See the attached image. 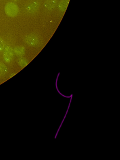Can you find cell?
<instances>
[{"label":"cell","mask_w":120,"mask_h":160,"mask_svg":"<svg viewBox=\"0 0 120 160\" xmlns=\"http://www.w3.org/2000/svg\"><path fill=\"white\" fill-rule=\"evenodd\" d=\"M5 12L9 17H14L18 14L19 9L18 6L13 2H9L6 4L4 8Z\"/></svg>","instance_id":"6da1fadb"},{"label":"cell","mask_w":120,"mask_h":160,"mask_svg":"<svg viewBox=\"0 0 120 160\" xmlns=\"http://www.w3.org/2000/svg\"><path fill=\"white\" fill-rule=\"evenodd\" d=\"M24 42L30 46H36L39 42V39L37 36L33 34H29L23 38Z\"/></svg>","instance_id":"7a4b0ae2"},{"label":"cell","mask_w":120,"mask_h":160,"mask_svg":"<svg viewBox=\"0 0 120 160\" xmlns=\"http://www.w3.org/2000/svg\"><path fill=\"white\" fill-rule=\"evenodd\" d=\"M39 6V3L38 1L33 0L26 4L24 8V10L27 13H34L37 11Z\"/></svg>","instance_id":"3957f363"},{"label":"cell","mask_w":120,"mask_h":160,"mask_svg":"<svg viewBox=\"0 0 120 160\" xmlns=\"http://www.w3.org/2000/svg\"><path fill=\"white\" fill-rule=\"evenodd\" d=\"M3 58L6 62H9L12 60L14 56V51L9 46L6 45L2 53Z\"/></svg>","instance_id":"277c9868"},{"label":"cell","mask_w":120,"mask_h":160,"mask_svg":"<svg viewBox=\"0 0 120 160\" xmlns=\"http://www.w3.org/2000/svg\"><path fill=\"white\" fill-rule=\"evenodd\" d=\"M56 0H47L45 3L46 9L48 10H52L56 6Z\"/></svg>","instance_id":"5b68a950"},{"label":"cell","mask_w":120,"mask_h":160,"mask_svg":"<svg viewBox=\"0 0 120 160\" xmlns=\"http://www.w3.org/2000/svg\"><path fill=\"white\" fill-rule=\"evenodd\" d=\"M69 0H62L58 4V9L61 12H65L68 6Z\"/></svg>","instance_id":"8992f818"},{"label":"cell","mask_w":120,"mask_h":160,"mask_svg":"<svg viewBox=\"0 0 120 160\" xmlns=\"http://www.w3.org/2000/svg\"><path fill=\"white\" fill-rule=\"evenodd\" d=\"M13 51H14V53L16 55L18 56H21L24 55L25 50L23 47L18 46H17L14 48Z\"/></svg>","instance_id":"52a82bcc"},{"label":"cell","mask_w":120,"mask_h":160,"mask_svg":"<svg viewBox=\"0 0 120 160\" xmlns=\"http://www.w3.org/2000/svg\"><path fill=\"white\" fill-rule=\"evenodd\" d=\"M7 72V68L4 63L0 62V78L3 76L4 74Z\"/></svg>","instance_id":"ba28073f"},{"label":"cell","mask_w":120,"mask_h":160,"mask_svg":"<svg viewBox=\"0 0 120 160\" xmlns=\"http://www.w3.org/2000/svg\"><path fill=\"white\" fill-rule=\"evenodd\" d=\"M6 44L4 40L0 37V53H2L5 48L6 46Z\"/></svg>","instance_id":"9c48e42d"},{"label":"cell","mask_w":120,"mask_h":160,"mask_svg":"<svg viewBox=\"0 0 120 160\" xmlns=\"http://www.w3.org/2000/svg\"><path fill=\"white\" fill-rule=\"evenodd\" d=\"M14 1H19V0H14Z\"/></svg>","instance_id":"30bf717a"}]
</instances>
